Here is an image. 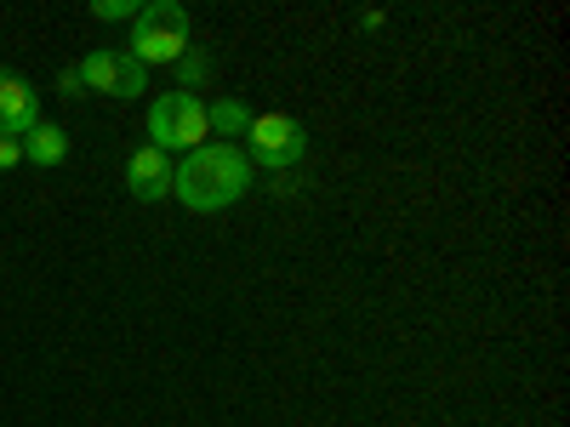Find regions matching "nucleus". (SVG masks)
<instances>
[{"label": "nucleus", "instance_id": "nucleus-1", "mask_svg": "<svg viewBox=\"0 0 570 427\" xmlns=\"http://www.w3.org/2000/svg\"><path fill=\"white\" fill-rule=\"evenodd\" d=\"M252 188V160L234 142H206V149L183 155V166H171V195L188 211H223Z\"/></svg>", "mask_w": 570, "mask_h": 427}, {"label": "nucleus", "instance_id": "nucleus-2", "mask_svg": "<svg viewBox=\"0 0 570 427\" xmlns=\"http://www.w3.org/2000/svg\"><path fill=\"white\" fill-rule=\"evenodd\" d=\"M212 142V120H206V98L200 91H160L149 103V149L160 155H195Z\"/></svg>", "mask_w": 570, "mask_h": 427}, {"label": "nucleus", "instance_id": "nucleus-3", "mask_svg": "<svg viewBox=\"0 0 570 427\" xmlns=\"http://www.w3.org/2000/svg\"><path fill=\"white\" fill-rule=\"evenodd\" d=\"M246 160H252V171L257 166H268V171H292L303 155H308V126L297 120V115H252V126H246V149H240Z\"/></svg>", "mask_w": 570, "mask_h": 427}, {"label": "nucleus", "instance_id": "nucleus-4", "mask_svg": "<svg viewBox=\"0 0 570 427\" xmlns=\"http://www.w3.org/2000/svg\"><path fill=\"white\" fill-rule=\"evenodd\" d=\"M35 120H40V91L23 75L0 69V137L23 142V131H35Z\"/></svg>", "mask_w": 570, "mask_h": 427}, {"label": "nucleus", "instance_id": "nucleus-5", "mask_svg": "<svg viewBox=\"0 0 570 427\" xmlns=\"http://www.w3.org/2000/svg\"><path fill=\"white\" fill-rule=\"evenodd\" d=\"M126 52L142 63V69H155V63H177L188 52V34L171 29V23H149V18H137L131 23V46Z\"/></svg>", "mask_w": 570, "mask_h": 427}, {"label": "nucleus", "instance_id": "nucleus-6", "mask_svg": "<svg viewBox=\"0 0 570 427\" xmlns=\"http://www.w3.org/2000/svg\"><path fill=\"white\" fill-rule=\"evenodd\" d=\"M126 188H131V200H166L171 195V155L160 149H131L126 155Z\"/></svg>", "mask_w": 570, "mask_h": 427}, {"label": "nucleus", "instance_id": "nucleus-7", "mask_svg": "<svg viewBox=\"0 0 570 427\" xmlns=\"http://www.w3.org/2000/svg\"><path fill=\"white\" fill-rule=\"evenodd\" d=\"M23 160L35 166H63L69 160V131L52 120H35V131H23Z\"/></svg>", "mask_w": 570, "mask_h": 427}, {"label": "nucleus", "instance_id": "nucleus-8", "mask_svg": "<svg viewBox=\"0 0 570 427\" xmlns=\"http://www.w3.org/2000/svg\"><path fill=\"white\" fill-rule=\"evenodd\" d=\"M75 75H80V86H86V91H98V98H115L120 52H86V58L75 63Z\"/></svg>", "mask_w": 570, "mask_h": 427}, {"label": "nucleus", "instance_id": "nucleus-9", "mask_svg": "<svg viewBox=\"0 0 570 427\" xmlns=\"http://www.w3.org/2000/svg\"><path fill=\"white\" fill-rule=\"evenodd\" d=\"M206 120H212L217 142H223V137H246V126H252V109H246L240 98H217V103H206Z\"/></svg>", "mask_w": 570, "mask_h": 427}, {"label": "nucleus", "instance_id": "nucleus-10", "mask_svg": "<svg viewBox=\"0 0 570 427\" xmlns=\"http://www.w3.org/2000/svg\"><path fill=\"white\" fill-rule=\"evenodd\" d=\"M171 69H177V91H200L212 80V58L206 52H183Z\"/></svg>", "mask_w": 570, "mask_h": 427}, {"label": "nucleus", "instance_id": "nucleus-11", "mask_svg": "<svg viewBox=\"0 0 570 427\" xmlns=\"http://www.w3.org/2000/svg\"><path fill=\"white\" fill-rule=\"evenodd\" d=\"M137 91H149V69H142L131 52H120V75H115V98H137Z\"/></svg>", "mask_w": 570, "mask_h": 427}, {"label": "nucleus", "instance_id": "nucleus-12", "mask_svg": "<svg viewBox=\"0 0 570 427\" xmlns=\"http://www.w3.org/2000/svg\"><path fill=\"white\" fill-rule=\"evenodd\" d=\"M137 18H149V23H171L188 34V7H177V0H149V7H137Z\"/></svg>", "mask_w": 570, "mask_h": 427}, {"label": "nucleus", "instance_id": "nucleus-13", "mask_svg": "<svg viewBox=\"0 0 570 427\" xmlns=\"http://www.w3.org/2000/svg\"><path fill=\"white\" fill-rule=\"evenodd\" d=\"M91 18H104V23L131 18V23H137V0H91Z\"/></svg>", "mask_w": 570, "mask_h": 427}, {"label": "nucleus", "instance_id": "nucleus-14", "mask_svg": "<svg viewBox=\"0 0 570 427\" xmlns=\"http://www.w3.org/2000/svg\"><path fill=\"white\" fill-rule=\"evenodd\" d=\"M12 166H23V142L18 137H0V171H12Z\"/></svg>", "mask_w": 570, "mask_h": 427}, {"label": "nucleus", "instance_id": "nucleus-15", "mask_svg": "<svg viewBox=\"0 0 570 427\" xmlns=\"http://www.w3.org/2000/svg\"><path fill=\"white\" fill-rule=\"evenodd\" d=\"M58 91H63V98H86V86H80V75H75V63L58 75Z\"/></svg>", "mask_w": 570, "mask_h": 427}]
</instances>
